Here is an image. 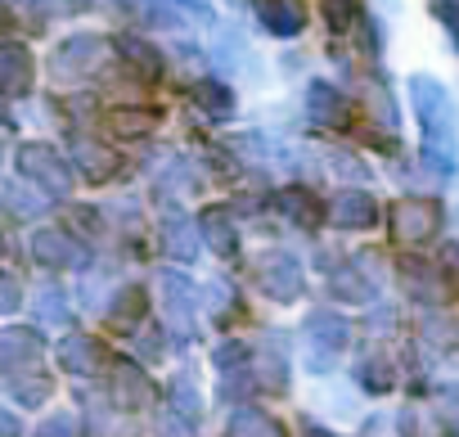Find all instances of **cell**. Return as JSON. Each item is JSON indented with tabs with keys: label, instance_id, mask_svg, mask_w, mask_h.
Listing matches in <instances>:
<instances>
[{
	"label": "cell",
	"instance_id": "cell-1",
	"mask_svg": "<svg viewBox=\"0 0 459 437\" xmlns=\"http://www.w3.org/2000/svg\"><path fill=\"white\" fill-rule=\"evenodd\" d=\"M414 109L423 118V162L437 171H455V122H450V95L432 77H410Z\"/></svg>",
	"mask_w": 459,
	"mask_h": 437
},
{
	"label": "cell",
	"instance_id": "cell-2",
	"mask_svg": "<svg viewBox=\"0 0 459 437\" xmlns=\"http://www.w3.org/2000/svg\"><path fill=\"white\" fill-rule=\"evenodd\" d=\"M104 59H108V41L104 37H95V32H77V37H68L59 50H55V59H50V73L59 77V82H77V77H91V73H100L104 68Z\"/></svg>",
	"mask_w": 459,
	"mask_h": 437
},
{
	"label": "cell",
	"instance_id": "cell-3",
	"mask_svg": "<svg viewBox=\"0 0 459 437\" xmlns=\"http://www.w3.org/2000/svg\"><path fill=\"white\" fill-rule=\"evenodd\" d=\"M253 280H257V289L266 293V298H275V302H293V298H302V267L289 258V253H280V249H271V253H262L257 262H253Z\"/></svg>",
	"mask_w": 459,
	"mask_h": 437
},
{
	"label": "cell",
	"instance_id": "cell-4",
	"mask_svg": "<svg viewBox=\"0 0 459 437\" xmlns=\"http://www.w3.org/2000/svg\"><path fill=\"white\" fill-rule=\"evenodd\" d=\"M441 231V203L437 198H401L392 207V235L405 240V244H423Z\"/></svg>",
	"mask_w": 459,
	"mask_h": 437
},
{
	"label": "cell",
	"instance_id": "cell-5",
	"mask_svg": "<svg viewBox=\"0 0 459 437\" xmlns=\"http://www.w3.org/2000/svg\"><path fill=\"white\" fill-rule=\"evenodd\" d=\"M19 171L28 180H37V189H50V194L73 189V162H64L50 144H23L19 149Z\"/></svg>",
	"mask_w": 459,
	"mask_h": 437
},
{
	"label": "cell",
	"instance_id": "cell-6",
	"mask_svg": "<svg viewBox=\"0 0 459 437\" xmlns=\"http://www.w3.org/2000/svg\"><path fill=\"white\" fill-rule=\"evenodd\" d=\"M329 222L338 231H369L378 222V198L369 189H342L329 198Z\"/></svg>",
	"mask_w": 459,
	"mask_h": 437
},
{
	"label": "cell",
	"instance_id": "cell-7",
	"mask_svg": "<svg viewBox=\"0 0 459 437\" xmlns=\"http://www.w3.org/2000/svg\"><path fill=\"white\" fill-rule=\"evenodd\" d=\"M307 334H311V365L320 370V365H329L333 352L351 338V325H347L342 316H333V311H316V316L307 320Z\"/></svg>",
	"mask_w": 459,
	"mask_h": 437
},
{
	"label": "cell",
	"instance_id": "cell-8",
	"mask_svg": "<svg viewBox=\"0 0 459 437\" xmlns=\"http://www.w3.org/2000/svg\"><path fill=\"white\" fill-rule=\"evenodd\" d=\"M32 258H37V267H46V271H68V267H77V244H73V235H64V231H55V226H46V231H37L32 235Z\"/></svg>",
	"mask_w": 459,
	"mask_h": 437
},
{
	"label": "cell",
	"instance_id": "cell-9",
	"mask_svg": "<svg viewBox=\"0 0 459 437\" xmlns=\"http://www.w3.org/2000/svg\"><path fill=\"white\" fill-rule=\"evenodd\" d=\"M307 118H311L316 127H329V131H342V127H347V118H351V109H347V100H342V91H333V86H325V82H316V86L307 91Z\"/></svg>",
	"mask_w": 459,
	"mask_h": 437
},
{
	"label": "cell",
	"instance_id": "cell-10",
	"mask_svg": "<svg viewBox=\"0 0 459 437\" xmlns=\"http://www.w3.org/2000/svg\"><path fill=\"white\" fill-rule=\"evenodd\" d=\"M162 307H167L171 329L189 338V334H194V289H189L176 271H167V275H162Z\"/></svg>",
	"mask_w": 459,
	"mask_h": 437
},
{
	"label": "cell",
	"instance_id": "cell-11",
	"mask_svg": "<svg viewBox=\"0 0 459 437\" xmlns=\"http://www.w3.org/2000/svg\"><path fill=\"white\" fill-rule=\"evenodd\" d=\"M108 388H113V397H117L126 410H140V406L153 401V383H149L144 370L131 365V361H113V379H108Z\"/></svg>",
	"mask_w": 459,
	"mask_h": 437
},
{
	"label": "cell",
	"instance_id": "cell-12",
	"mask_svg": "<svg viewBox=\"0 0 459 437\" xmlns=\"http://www.w3.org/2000/svg\"><path fill=\"white\" fill-rule=\"evenodd\" d=\"M257 19L266 32L275 37H298L307 28V10L302 0H257Z\"/></svg>",
	"mask_w": 459,
	"mask_h": 437
},
{
	"label": "cell",
	"instance_id": "cell-13",
	"mask_svg": "<svg viewBox=\"0 0 459 437\" xmlns=\"http://www.w3.org/2000/svg\"><path fill=\"white\" fill-rule=\"evenodd\" d=\"M59 365L73 370V374H100L108 361H104V347H100L95 338H86V334H68V338L59 343Z\"/></svg>",
	"mask_w": 459,
	"mask_h": 437
},
{
	"label": "cell",
	"instance_id": "cell-14",
	"mask_svg": "<svg viewBox=\"0 0 459 437\" xmlns=\"http://www.w3.org/2000/svg\"><path fill=\"white\" fill-rule=\"evenodd\" d=\"M280 212L289 216L293 226H302V231H320L325 216H329V212H325V198H316L311 189H298V185L280 194Z\"/></svg>",
	"mask_w": 459,
	"mask_h": 437
},
{
	"label": "cell",
	"instance_id": "cell-15",
	"mask_svg": "<svg viewBox=\"0 0 459 437\" xmlns=\"http://www.w3.org/2000/svg\"><path fill=\"white\" fill-rule=\"evenodd\" d=\"M162 249H167V258H176V262H194L198 240H194V222H189L185 212H167V216H162Z\"/></svg>",
	"mask_w": 459,
	"mask_h": 437
},
{
	"label": "cell",
	"instance_id": "cell-16",
	"mask_svg": "<svg viewBox=\"0 0 459 437\" xmlns=\"http://www.w3.org/2000/svg\"><path fill=\"white\" fill-rule=\"evenodd\" d=\"M28 82H32V55L19 41H10L5 50H0V86H5L10 95H23Z\"/></svg>",
	"mask_w": 459,
	"mask_h": 437
},
{
	"label": "cell",
	"instance_id": "cell-17",
	"mask_svg": "<svg viewBox=\"0 0 459 437\" xmlns=\"http://www.w3.org/2000/svg\"><path fill=\"white\" fill-rule=\"evenodd\" d=\"M37 352H41V334L37 329L14 325V329L0 334V361H5L10 370H19L23 361H37Z\"/></svg>",
	"mask_w": 459,
	"mask_h": 437
},
{
	"label": "cell",
	"instance_id": "cell-18",
	"mask_svg": "<svg viewBox=\"0 0 459 437\" xmlns=\"http://www.w3.org/2000/svg\"><path fill=\"white\" fill-rule=\"evenodd\" d=\"M117 50H122V59H126V68H131L135 77H144V82H158V77H162V59H158V50H153L149 41L122 37Z\"/></svg>",
	"mask_w": 459,
	"mask_h": 437
},
{
	"label": "cell",
	"instance_id": "cell-19",
	"mask_svg": "<svg viewBox=\"0 0 459 437\" xmlns=\"http://www.w3.org/2000/svg\"><path fill=\"white\" fill-rule=\"evenodd\" d=\"M73 162L82 167L86 180H108V176L117 171V158H113L104 144H95V140H77V144H73Z\"/></svg>",
	"mask_w": 459,
	"mask_h": 437
},
{
	"label": "cell",
	"instance_id": "cell-20",
	"mask_svg": "<svg viewBox=\"0 0 459 437\" xmlns=\"http://www.w3.org/2000/svg\"><path fill=\"white\" fill-rule=\"evenodd\" d=\"M198 231L207 235V244L216 249V258H235V253H239V235H235V226H230V216H225L221 207L203 212V222H198Z\"/></svg>",
	"mask_w": 459,
	"mask_h": 437
},
{
	"label": "cell",
	"instance_id": "cell-21",
	"mask_svg": "<svg viewBox=\"0 0 459 437\" xmlns=\"http://www.w3.org/2000/svg\"><path fill=\"white\" fill-rule=\"evenodd\" d=\"M225 437H284V428L266 410H239L235 419H230V433Z\"/></svg>",
	"mask_w": 459,
	"mask_h": 437
},
{
	"label": "cell",
	"instance_id": "cell-22",
	"mask_svg": "<svg viewBox=\"0 0 459 437\" xmlns=\"http://www.w3.org/2000/svg\"><path fill=\"white\" fill-rule=\"evenodd\" d=\"M10 397H14V401H23V406H37V401H46V397H50V379H46L41 370H28V374L10 370Z\"/></svg>",
	"mask_w": 459,
	"mask_h": 437
},
{
	"label": "cell",
	"instance_id": "cell-23",
	"mask_svg": "<svg viewBox=\"0 0 459 437\" xmlns=\"http://www.w3.org/2000/svg\"><path fill=\"white\" fill-rule=\"evenodd\" d=\"M194 104H198L207 118H230V113H235V95H230L221 82H198V86H194Z\"/></svg>",
	"mask_w": 459,
	"mask_h": 437
},
{
	"label": "cell",
	"instance_id": "cell-24",
	"mask_svg": "<svg viewBox=\"0 0 459 437\" xmlns=\"http://www.w3.org/2000/svg\"><path fill=\"white\" fill-rule=\"evenodd\" d=\"M140 316H144V293L140 289H122L117 307L108 311V329H131Z\"/></svg>",
	"mask_w": 459,
	"mask_h": 437
},
{
	"label": "cell",
	"instance_id": "cell-25",
	"mask_svg": "<svg viewBox=\"0 0 459 437\" xmlns=\"http://www.w3.org/2000/svg\"><path fill=\"white\" fill-rule=\"evenodd\" d=\"M108 127L117 135H149L153 131V113H144V109H113L108 113Z\"/></svg>",
	"mask_w": 459,
	"mask_h": 437
},
{
	"label": "cell",
	"instance_id": "cell-26",
	"mask_svg": "<svg viewBox=\"0 0 459 437\" xmlns=\"http://www.w3.org/2000/svg\"><path fill=\"white\" fill-rule=\"evenodd\" d=\"M356 379H360L369 392H387V388H392V379H396V370H392L383 356H365V361L356 365Z\"/></svg>",
	"mask_w": 459,
	"mask_h": 437
},
{
	"label": "cell",
	"instance_id": "cell-27",
	"mask_svg": "<svg viewBox=\"0 0 459 437\" xmlns=\"http://www.w3.org/2000/svg\"><path fill=\"white\" fill-rule=\"evenodd\" d=\"M360 19V0H325V23L329 32H347Z\"/></svg>",
	"mask_w": 459,
	"mask_h": 437
},
{
	"label": "cell",
	"instance_id": "cell-28",
	"mask_svg": "<svg viewBox=\"0 0 459 437\" xmlns=\"http://www.w3.org/2000/svg\"><path fill=\"white\" fill-rule=\"evenodd\" d=\"M5 198H10V212H19V216H28V212H41V207H46L41 189H23L19 180H10V185H5Z\"/></svg>",
	"mask_w": 459,
	"mask_h": 437
},
{
	"label": "cell",
	"instance_id": "cell-29",
	"mask_svg": "<svg viewBox=\"0 0 459 437\" xmlns=\"http://www.w3.org/2000/svg\"><path fill=\"white\" fill-rule=\"evenodd\" d=\"M37 437H82V419L73 410H59L46 424H37Z\"/></svg>",
	"mask_w": 459,
	"mask_h": 437
},
{
	"label": "cell",
	"instance_id": "cell-30",
	"mask_svg": "<svg viewBox=\"0 0 459 437\" xmlns=\"http://www.w3.org/2000/svg\"><path fill=\"white\" fill-rule=\"evenodd\" d=\"M171 397H176V410L185 406V415H189V419H198V392H194V379H189V374H185V379H176Z\"/></svg>",
	"mask_w": 459,
	"mask_h": 437
},
{
	"label": "cell",
	"instance_id": "cell-31",
	"mask_svg": "<svg viewBox=\"0 0 459 437\" xmlns=\"http://www.w3.org/2000/svg\"><path fill=\"white\" fill-rule=\"evenodd\" d=\"M369 109H374V118H378V127H396V104L383 95V91H369Z\"/></svg>",
	"mask_w": 459,
	"mask_h": 437
},
{
	"label": "cell",
	"instance_id": "cell-32",
	"mask_svg": "<svg viewBox=\"0 0 459 437\" xmlns=\"http://www.w3.org/2000/svg\"><path fill=\"white\" fill-rule=\"evenodd\" d=\"M441 271H446L450 289H459V244H455V240L441 244Z\"/></svg>",
	"mask_w": 459,
	"mask_h": 437
},
{
	"label": "cell",
	"instance_id": "cell-33",
	"mask_svg": "<svg viewBox=\"0 0 459 437\" xmlns=\"http://www.w3.org/2000/svg\"><path fill=\"white\" fill-rule=\"evenodd\" d=\"M41 307H46V311H41L46 320H64V293H59V289H46V293H41Z\"/></svg>",
	"mask_w": 459,
	"mask_h": 437
},
{
	"label": "cell",
	"instance_id": "cell-34",
	"mask_svg": "<svg viewBox=\"0 0 459 437\" xmlns=\"http://www.w3.org/2000/svg\"><path fill=\"white\" fill-rule=\"evenodd\" d=\"M244 356H248V347H221V352H216V365H221V370H230V365L244 361Z\"/></svg>",
	"mask_w": 459,
	"mask_h": 437
},
{
	"label": "cell",
	"instance_id": "cell-35",
	"mask_svg": "<svg viewBox=\"0 0 459 437\" xmlns=\"http://www.w3.org/2000/svg\"><path fill=\"white\" fill-rule=\"evenodd\" d=\"M0 307H5V311L19 307V280H14V275H5V293H0Z\"/></svg>",
	"mask_w": 459,
	"mask_h": 437
},
{
	"label": "cell",
	"instance_id": "cell-36",
	"mask_svg": "<svg viewBox=\"0 0 459 437\" xmlns=\"http://www.w3.org/2000/svg\"><path fill=\"white\" fill-rule=\"evenodd\" d=\"M0 428H5V437H19V419H14V415L0 419Z\"/></svg>",
	"mask_w": 459,
	"mask_h": 437
},
{
	"label": "cell",
	"instance_id": "cell-37",
	"mask_svg": "<svg viewBox=\"0 0 459 437\" xmlns=\"http://www.w3.org/2000/svg\"><path fill=\"white\" fill-rule=\"evenodd\" d=\"M307 437H338V433H329V428H311Z\"/></svg>",
	"mask_w": 459,
	"mask_h": 437
}]
</instances>
